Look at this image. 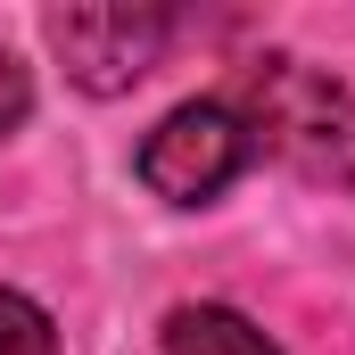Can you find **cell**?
<instances>
[{
  "mask_svg": "<svg viewBox=\"0 0 355 355\" xmlns=\"http://www.w3.org/2000/svg\"><path fill=\"white\" fill-rule=\"evenodd\" d=\"M0 355H58V322L25 289H0Z\"/></svg>",
  "mask_w": 355,
  "mask_h": 355,
  "instance_id": "cell-5",
  "label": "cell"
},
{
  "mask_svg": "<svg viewBox=\"0 0 355 355\" xmlns=\"http://www.w3.org/2000/svg\"><path fill=\"white\" fill-rule=\"evenodd\" d=\"M232 116L248 124V149H272L306 182L355 190V91L331 83L322 67H306V58H257L240 75Z\"/></svg>",
  "mask_w": 355,
  "mask_h": 355,
  "instance_id": "cell-1",
  "label": "cell"
},
{
  "mask_svg": "<svg viewBox=\"0 0 355 355\" xmlns=\"http://www.w3.org/2000/svg\"><path fill=\"white\" fill-rule=\"evenodd\" d=\"M248 124L232 116V99H182L174 116L132 149V174L149 182L166 207H207L248 174Z\"/></svg>",
  "mask_w": 355,
  "mask_h": 355,
  "instance_id": "cell-2",
  "label": "cell"
},
{
  "mask_svg": "<svg viewBox=\"0 0 355 355\" xmlns=\"http://www.w3.org/2000/svg\"><path fill=\"white\" fill-rule=\"evenodd\" d=\"M42 33H50L67 83H83L91 99H116L166 58L174 17L166 8H132V0H91V8H50Z\"/></svg>",
  "mask_w": 355,
  "mask_h": 355,
  "instance_id": "cell-3",
  "label": "cell"
},
{
  "mask_svg": "<svg viewBox=\"0 0 355 355\" xmlns=\"http://www.w3.org/2000/svg\"><path fill=\"white\" fill-rule=\"evenodd\" d=\"M25 116H33V75H25L17 50H0V141H8Z\"/></svg>",
  "mask_w": 355,
  "mask_h": 355,
  "instance_id": "cell-6",
  "label": "cell"
},
{
  "mask_svg": "<svg viewBox=\"0 0 355 355\" xmlns=\"http://www.w3.org/2000/svg\"><path fill=\"white\" fill-rule=\"evenodd\" d=\"M166 355H281V347L240 306H174L166 314Z\"/></svg>",
  "mask_w": 355,
  "mask_h": 355,
  "instance_id": "cell-4",
  "label": "cell"
}]
</instances>
